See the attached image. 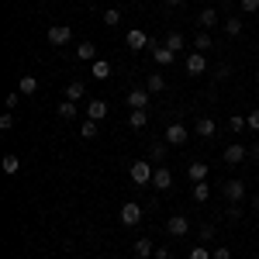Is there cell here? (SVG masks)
<instances>
[{
	"label": "cell",
	"instance_id": "obj_20",
	"mask_svg": "<svg viewBox=\"0 0 259 259\" xmlns=\"http://www.w3.org/2000/svg\"><path fill=\"white\" fill-rule=\"evenodd\" d=\"M145 124H149L145 111H128V128H132V132H142Z\"/></svg>",
	"mask_w": 259,
	"mask_h": 259
},
{
	"label": "cell",
	"instance_id": "obj_43",
	"mask_svg": "<svg viewBox=\"0 0 259 259\" xmlns=\"http://www.w3.org/2000/svg\"><path fill=\"white\" fill-rule=\"evenodd\" d=\"M252 204H256V207H259V194H256V197H252Z\"/></svg>",
	"mask_w": 259,
	"mask_h": 259
},
{
	"label": "cell",
	"instance_id": "obj_13",
	"mask_svg": "<svg viewBox=\"0 0 259 259\" xmlns=\"http://www.w3.org/2000/svg\"><path fill=\"white\" fill-rule=\"evenodd\" d=\"M194 132H197L200 139H214V135H218V124H214V118H200L197 124H194Z\"/></svg>",
	"mask_w": 259,
	"mask_h": 259
},
{
	"label": "cell",
	"instance_id": "obj_27",
	"mask_svg": "<svg viewBox=\"0 0 259 259\" xmlns=\"http://www.w3.org/2000/svg\"><path fill=\"white\" fill-rule=\"evenodd\" d=\"M194 49H197V52H207V49H214V38H211L207 31H197V38H194Z\"/></svg>",
	"mask_w": 259,
	"mask_h": 259
},
{
	"label": "cell",
	"instance_id": "obj_37",
	"mask_svg": "<svg viewBox=\"0 0 259 259\" xmlns=\"http://www.w3.org/2000/svg\"><path fill=\"white\" fill-rule=\"evenodd\" d=\"M242 11H245V14H256V11H259V0H242Z\"/></svg>",
	"mask_w": 259,
	"mask_h": 259
},
{
	"label": "cell",
	"instance_id": "obj_22",
	"mask_svg": "<svg viewBox=\"0 0 259 259\" xmlns=\"http://www.w3.org/2000/svg\"><path fill=\"white\" fill-rule=\"evenodd\" d=\"M190 194H194V200H197V204H207V197H211V187L200 180V183H194V187H190Z\"/></svg>",
	"mask_w": 259,
	"mask_h": 259
},
{
	"label": "cell",
	"instance_id": "obj_44",
	"mask_svg": "<svg viewBox=\"0 0 259 259\" xmlns=\"http://www.w3.org/2000/svg\"><path fill=\"white\" fill-rule=\"evenodd\" d=\"M166 4H180V0H166Z\"/></svg>",
	"mask_w": 259,
	"mask_h": 259
},
{
	"label": "cell",
	"instance_id": "obj_29",
	"mask_svg": "<svg viewBox=\"0 0 259 259\" xmlns=\"http://www.w3.org/2000/svg\"><path fill=\"white\" fill-rule=\"evenodd\" d=\"M21 94H24V97L38 94V80H35V76H21Z\"/></svg>",
	"mask_w": 259,
	"mask_h": 259
},
{
	"label": "cell",
	"instance_id": "obj_42",
	"mask_svg": "<svg viewBox=\"0 0 259 259\" xmlns=\"http://www.w3.org/2000/svg\"><path fill=\"white\" fill-rule=\"evenodd\" d=\"M152 259H169V249H166V245H159V249L152 252Z\"/></svg>",
	"mask_w": 259,
	"mask_h": 259
},
{
	"label": "cell",
	"instance_id": "obj_1",
	"mask_svg": "<svg viewBox=\"0 0 259 259\" xmlns=\"http://www.w3.org/2000/svg\"><path fill=\"white\" fill-rule=\"evenodd\" d=\"M128 173H132V183H135V187H145V183H152V173H156V169H152L145 159H135Z\"/></svg>",
	"mask_w": 259,
	"mask_h": 259
},
{
	"label": "cell",
	"instance_id": "obj_41",
	"mask_svg": "<svg viewBox=\"0 0 259 259\" xmlns=\"http://www.w3.org/2000/svg\"><path fill=\"white\" fill-rule=\"evenodd\" d=\"M245 121H249V128H252V132H259V111H252Z\"/></svg>",
	"mask_w": 259,
	"mask_h": 259
},
{
	"label": "cell",
	"instance_id": "obj_28",
	"mask_svg": "<svg viewBox=\"0 0 259 259\" xmlns=\"http://www.w3.org/2000/svg\"><path fill=\"white\" fill-rule=\"evenodd\" d=\"M145 90H149V94H162V90H166V80L156 73V76H149V80H145Z\"/></svg>",
	"mask_w": 259,
	"mask_h": 259
},
{
	"label": "cell",
	"instance_id": "obj_10",
	"mask_svg": "<svg viewBox=\"0 0 259 259\" xmlns=\"http://www.w3.org/2000/svg\"><path fill=\"white\" fill-rule=\"evenodd\" d=\"M214 24H218V11H214V7H204V11L197 14V28L200 31H211Z\"/></svg>",
	"mask_w": 259,
	"mask_h": 259
},
{
	"label": "cell",
	"instance_id": "obj_33",
	"mask_svg": "<svg viewBox=\"0 0 259 259\" xmlns=\"http://www.w3.org/2000/svg\"><path fill=\"white\" fill-rule=\"evenodd\" d=\"M190 259H211V252H207L204 245H194V249H190Z\"/></svg>",
	"mask_w": 259,
	"mask_h": 259
},
{
	"label": "cell",
	"instance_id": "obj_7",
	"mask_svg": "<svg viewBox=\"0 0 259 259\" xmlns=\"http://www.w3.org/2000/svg\"><path fill=\"white\" fill-rule=\"evenodd\" d=\"M187 73H190V76L207 73V56H204V52H190V56H187Z\"/></svg>",
	"mask_w": 259,
	"mask_h": 259
},
{
	"label": "cell",
	"instance_id": "obj_23",
	"mask_svg": "<svg viewBox=\"0 0 259 259\" xmlns=\"http://www.w3.org/2000/svg\"><path fill=\"white\" fill-rule=\"evenodd\" d=\"M162 45H166V49H173V52H183V45H187V38H183V35H180V31H169V35H166V41H162Z\"/></svg>",
	"mask_w": 259,
	"mask_h": 259
},
{
	"label": "cell",
	"instance_id": "obj_5",
	"mask_svg": "<svg viewBox=\"0 0 259 259\" xmlns=\"http://www.w3.org/2000/svg\"><path fill=\"white\" fill-rule=\"evenodd\" d=\"M69 41H73V31H69L66 24H52V28H49V45L59 49V45H69Z\"/></svg>",
	"mask_w": 259,
	"mask_h": 259
},
{
	"label": "cell",
	"instance_id": "obj_31",
	"mask_svg": "<svg viewBox=\"0 0 259 259\" xmlns=\"http://www.w3.org/2000/svg\"><path fill=\"white\" fill-rule=\"evenodd\" d=\"M94 135H97V121L87 118V121L80 124V139H94Z\"/></svg>",
	"mask_w": 259,
	"mask_h": 259
},
{
	"label": "cell",
	"instance_id": "obj_19",
	"mask_svg": "<svg viewBox=\"0 0 259 259\" xmlns=\"http://www.w3.org/2000/svg\"><path fill=\"white\" fill-rule=\"evenodd\" d=\"M83 97H87V87H83L80 80H73L69 87H66V100H76V104H80Z\"/></svg>",
	"mask_w": 259,
	"mask_h": 259
},
{
	"label": "cell",
	"instance_id": "obj_25",
	"mask_svg": "<svg viewBox=\"0 0 259 259\" xmlns=\"http://www.w3.org/2000/svg\"><path fill=\"white\" fill-rule=\"evenodd\" d=\"M4 173H7V177H14V173H21V159L14 156V152H7V156H4Z\"/></svg>",
	"mask_w": 259,
	"mask_h": 259
},
{
	"label": "cell",
	"instance_id": "obj_18",
	"mask_svg": "<svg viewBox=\"0 0 259 259\" xmlns=\"http://www.w3.org/2000/svg\"><path fill=\"white\" fill-rule=\"evenodd\" d=\"M204 177H207V162H190V166H187V180H190V183H200Z\"/></svg>",
	"mask_w": 259,
	"mask_h": 259
},
{
	"label": "cell",
	"instance_id": "obj_45",
	"mask_svg": "<svg viewBox=\"0 0 259 259\" xmlns=\"http://www.w3.org/2000/svg\"><path fill=\"white\" fill-rule=\"evenodd\" d=\"M256 97H259V87H256Z\"/></svg>",
	"mask_w": 259,
	"mask_h": 259
},
{
	"label": "cell",
	"instance_id": "obj_12",
	"mask_svg": "<svg viewBox=\"0 0 259 259\" xmlns=\"http://www.w3.org/2000/svg\"><path fill=\"white\" fill-rule=\"evenodd\" d=\"M128 107L132 111H145L149 107V90H128Z\"/></svg>",
	"mask_w": 259,
	"mask_h": 259
},
{
	"label": "cell",
	"instance_id": "obj_24",
	"mask_svg": "<svg viewBox=\"0 0 259 259\" xmlns=\"http://www.w3.org/2000/svg\"><path fill=\"white\" fill-rule=\"evenodd\" d=\"M76 111H80V104H76V100H62V104H59V118H66V121L76 118Z\"/></svg>",
	"mask_w": 259,
	"mask_h": 259
},
{
	"label": "cell",
	"instance_id": "obj_46",
	"mask_svg": "<svg viewBox=\"0 0 259 259\" xmlns=\"http://www.w3.org/2000/svg\"><path fill=\"white\" fill-rule=\"evenodd\" d=\"M256 259H259V256H256Z\"/></svg>",
	"mask_w": 259,
	"mask_h": 259
},
{
	"label": "cell",
	"instance_id": "obj_4",
	"mask_svg": "<svg viewBox=\"0 0 259 259\" xmlns=\"http://www.w3.org/2000/svg\"><path fill=\"white\" fill-rule=\"evenodd\" d=\"M166 232H169L173 239H183V235L190 232V218H187V214H173V218L166 221Z\"/></svg>",
	"mask_w": 259,
	"mask_h": 259
},
{
	"label": "cell",
	"instance_id": "obj_6",
	"mask_svg": "<svg viewBox=\"0 0 259 259\" xmlns=\"http://www.w3.org/2000/svg\"><path fill=\"white\" fill-rule=\"evenodd\" d=\"M118 218H121V225H128V228H132V225H139V221H142V207L135 204V200H128V204L121 207Z\"/></svg>",
	"mask_w": 259,
	"mask_h": 259
},
{
	"label": "cell",
	"instance_id": "obj_32",
	"mask_svg": "<svg viewBox=\"0 0 259 259\" xmlns=\"http://www.w3.org/2000/svg\"><path fill=\"white\" fill-rule=\"evenodd\" d=\"M228 128H232V132H245V128H249V121L242 118V114H232V118H228Z\"/></svg>",
	"mask_w": 259,
	"mask_h": 259
},
{
	"label": "cell",
	"instance_id": "obj_17",
	"mask_svg": "<svg viewBox=\"0 0 259 259\" xmlns=\"http://www.w3.org/2000/svg\"><path fill=\"white\" fill-rule=\"evenodd\" d=\"M76 59L97 62V45H94V41H80V45H76Z\"/></svg>",
	"mask_w": 259,
	"mask_h": 259
},
{
	"label": "cell",
	"instance_id": "obj_39",
	"mask_svg": "<svg viewBox=\"0 0 259 259\" xmlns=\"http://www.w3.org/2000/svg\"><path fill=\"white\" fill-rule=\"evenodd\" d=\"M166 145H169V142H166ZM166 145H162V142H156V145H152V156H156V159H162V156H166Z\"/></svg>",
	"mask_w": 259,
	"mask_h": 259
},
{
	"label": "cell",
	"instance_id": "obj_3",
	"mask_svg": "<svg viewBox=\"0 0 259 259\" xmlns=\"http://www.w3.org/2000/svg\"><path fill=\"white\" fill-rule=\"evenodd\" d=\"M221 159L228 162V166H239V162H245V159H249V149H245L242 142H232V145L225 149V156H221Z\"/></svg>",
	"mask_w": 259,
	"mask_h": 259
},
{
	"label": "cell",
	"instance_id": "obj_2",
	"mask_svg": "<svg viewBox=\"0 0 259 259\" xmlns=\"http://www.w3.org/2000/svg\"><path fill=\"white\" fill-rule=\"evenodd\" d=\"M221 194H225V200H228V204H239V200L245 197V183H242V180H225Z\"/></svg>",
	"mask_w": 259,
	"mask_h": 259
},
{
	"label": "cell",
	"instance_id": "obj_21",
	"mask_svg": "<svg viewBox=\"0 0 259 259\" xmlns=\"http://www.w3.org/2000/svg\"><path fill=\"white\" fill-rule=\"evenodd\" d=\"M90 73H94V80H107V76H111V62H107V59H97L94 66H90Z\"/></svg>",
	"mask_w": 259,
	"mask_h": 259
},
{
	"label": "cell",
	"instance_id": "obj_40",
	"mask_svg": "<svg viewBox=\"0 0 259 259\" xmlns=\"http://www.w3.org/2000/svg\"><path fill=\"white\" fill-rule=\"evenodd\" d=\"M225 214H228V218H232V221H239V218H242V207H239V204H232V207H228Z\"/></svg>",
	"mask_w": 259,
	"mask_h": 259
},
{
	"label": "cell",
	"instance_id": "obj_14",
	"mask_svg": "<svg viewBox=\"0 0 259 259\" xmlns=\"http://www.w3.org/2000/svg\"><path fill=\"white\" fill-rule=\"evenodd\" d=\"M87 118L90 121H104L107 118V104H104V100H87Z\"/></svg>",
	"mask_w": 259,
	"mask_h": 259
},
{
	"label": "cell",
	"instance_id": "obj_34",
	"mask_svg": "<svg viewBox=\"0 0 259 259\" xmlns=\"http://www.w3.org/2000/svg\"><path fill=\"white\" fill-rule=\"evenodd\" d=\"M14 128V118H11V111L7 114H0V132H11Z\"/></svg>",
	"mask_w": 259,
	"mask_h": 259
},
{
	"label": "cell",
	"instance_id": "obj_36",
	"mask_svg": "<svg viewBox=\"0 0 259 259\" xmlns=\"http://www.w3.org/2000/svg\"><path fill=\"white\" fill-rule=\"evenodd\" d=\"M214 239V225H204V228H200V242H211Z\"/></svg>",
	"mask_w": 259,
	"mask_h": 259
},
{
	"label": "cell",
	"instance_id": "obj_16",
	"mask_svg": "<svg viewBox=\"0 0 259 259\" xmlns=\"http://www.w3.org/2000/svg\"><path fill=\"white\" fill-rule=\"evenodd\" d=\"M132 252H135V259H152L156 245H152V239H139L135 245H132Z\"/></svg>",
	"mask_w": 259,
	"mask_h": 259
},
{
	"label": "cell",
	"instance_id": "obj_38",
	"mask_svg": "<svg viewBox=\"0 0 259 259\" xmlns=\"http://www.w3.org/2000/svg\"><path fill=\"white\" fill-rule=\"evenodd\" d=\"M18 104H21V97H18V94H7V100H4V107H7V111H14Z\"/></svg>",
	"mask_w": 259,
	"mask_h": 259
},
{
	"label": "cell",
	"instance_id": "obj_8",
	"mask_svg": "<svg viewBox=\"0 0 259 259\" xmlns=\"http://www.w3.org/2000/svg\"><path fill=\"white\" fill-rule=\"evenodd\" d=\"M187 135H190V132H187V124H180V121H173V124L166 128V142H169V145H187Z\"/></svg>",
	"mask_w": 259,
	"mask_h": 259
},
{
	"label": "cell",
	"instance_id": "obj_9",
	"mask_svg": "<svg viewBox=\"0 0 259 259\" xmlns=\"http://www.w3.org/2000/svg\"><path fill=\"white\" fill-rule=\"evenodd\" d=\"M152 187H159V190H169V187H173V173H169V166H156V173H152Z\"/></svg>",
	"mask_w": 259,
	"mask_h": 259
},
{
	"label": "cell",
	"instance_id": "obj_15",
	"mask_svg": "<svg viewBox=\"0 0 259 259\" xmlns=\"http://www.w3.org/2000/svg\"><path fill=\"white\" fill-rule=\"evenodd\" d=\"M152 59H156V66H169V62L177 59V52L166 49V45H152Z\"/></svg>",
	"mask_w": 259,
	"mask_h": 259
},
{
	"label": "cell",
	"instance_id": "obj_30",
	"mask_svg": "<svg viewBox=\"0 0 259 259\" xmlns=\"http://www.w3.org/2000/svg\"><path fill=\"white\" fill-rule=\"evenodd\" d=\"M104 24H107V28H118L121 24V11L118 7H107V11H104Z\"/></svg>",
	"mask_w": 259,
	"mask_h": 259
},
{
	"label": "cell",
	"instance_id": "obj_26",
	"mask_svg": "<svg viewBox=\"0 0 259 259\" xmlns=\"http://www.w3.org/2000/svg\"><path fill=\"white\" fill-rule=\"evenodd\" d=\"M225 35H228V38H239L242 35V18H225Z\"/></svg>",
	"mask_w": 259,
	"mask_h": 259
},
{
	"label": "cell",
	"instance_id": "obj_35",
	"mask_svg": "<svg viewBox=\"0 0 259 259\" xmlns=\"http://www.w3.org/2000/svg\"><path fill=\"white\" fill-rule=\"evenodd\" d=\"M211 259H232V249H225V245H218V249L211 252Z\"/></svg>",
	"mask_w": 259,
	"mask_h": 259
},
{
	"label": "cell",
	"instance_id": "obj_11",
	"mask_svg": "<svg viewBox=\"0 0 259 259\" xmlns=\"http://www.w3.org/2000/svg\"><path fill=\"white\" fill-rule=\"evenodd\" d=\"M124 41H128V49H132V52H139V49H145V45H149V35H145V31H139V28H132V31L124 35Z\"/></svg>",
	"mask_w": 259,
	"mask_h": 259
}]
</instances>
